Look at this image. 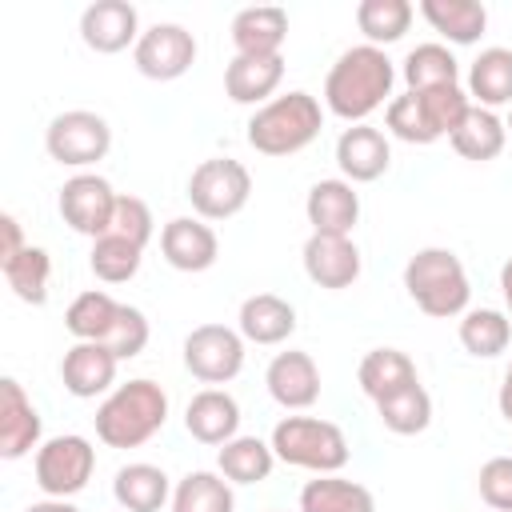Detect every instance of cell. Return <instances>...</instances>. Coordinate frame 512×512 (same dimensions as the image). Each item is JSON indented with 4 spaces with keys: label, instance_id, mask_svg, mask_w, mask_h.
<instances>
[{
    "label": "cell",
    "instance_id": "11",
    "mask_svg": "<svg viewBox=\"0 0 512 512\" xmlns=\"http://www.w3.org/2000/svg\"><path fill=\"white\" fill-rule=\"evenodd\" d=\"M132 60H136V72L148 76V80H180L192 64H196V36L184 28V24H152L140 32L136 48H132Z\"/></svg>",
    "mask_w": 512,
    "mask_h": 512
},
{
    "label": "cell",
    "instance_id": "10",
    "mask_svg": "<svg viewBox=\"0 0 512 512\" xmlns=\"http://www.w3.org/2000/svg\"><path fill=\"white\" fill-rule=\"evenodd\" d=\"M116 200L120 192L96 176V172H76L60 184V196H56V208L64 216V224L80 236H92L100 240L104 232H112V216H116Z\"/></svg>",
    "mask_w": 512,
    "mask_h": 512
},
{
    "label": "cell",
    "instance_id": "33",
    "mask_svg": "<svg viewBox=\"0 0 512 512\" xmlns=\"http://www.w3.org/2000/svg\"><path fill=\"white\" fill-rule=\"evenodd\" d=\"M412 16L416 8L408 0H360L356 4V28L364 32L372 48H388L404 40V32L412 28Z\"/></svg>",
    "mask_w": 512,
    "mask_h": 512
},
{
    "label": "cell",
    "instance_id": "28",
    "mask_svg": "<svg viewBox=\"0 0 512 512\" xmlns=\"http://www.w3.org/2000/svg\"><path fill=\"white\" fill-rule=\"evenodd\" d=\"M300 512H376V496L360 480L332 472L300 488Z\"/></svg>",
    "mask_w": 512,
    "mask_h": 512
},
{
    "label": "cell",
    "instance_id": "8",
    "mask_svg": "<svg viewBox=\"0 0 512 512\" xmlns=\"http://www.w3.org/2000/svg\"><path fill=\"white\" fill-rule=\"evenodd\" d=\"M44 148L56 164L64 168H92L108 156L112 148V128L100 112L88 108H68L60 116L48 120L44 128Z\"/></svg>",
    "mask_w": 512,
    "mask_h": 512
},
{
    "label": "cell",
    "instance_id": "47",
    "mask_svg": "<svg viewBox=\"0 0 512 512\" xmlns=\"http://www.w3.org/2000/svg\"><path fill=\"white\" fill-rule=\"evenodd\" d=\"M504 128H508V136H512V112H508V120H504Z\"/></svg>",
    "mask_w": 512,
    "mask_h": 512
},
{
    "label": "cell",
    "instance_id": "40",
    "mask_svg": "<svg viewBox=\"0 0 512 512\" xmlns=\"http://www.w3.org/2000/svg\"><path fill=\"white\" fill-rule=\"evenodd\" d=\"M148 336H152L148 316H144L140 308H132V304H120V316H116L112 332L104 336V348H108L116 360H136V356L148 348Z\"/></svg>",
    "mask_w": 512,
    "mask_h": 512
},
{
    "label": "cell",
    "instance_id": "34",
    "mask_svg": "<svg viewBox=\"0 0 512 512\" xmlns=\"http://www.w3.org/2000/svg\"><path fill=\"white\" fill-rule=\"evenodd\" d=\"M172 512H236L232 484L220 472H188L172 488Z\"/></svg>",
    "mask_w": 512,
    "mask_h": 512
},
{
    "label": "cell",
    "instance_id": "31",
    "mask_svg": "<svg viewBox=\"0 0 512 512\" xmlns=\"http://www.w3.org/2000/svg\"><path fill=\"white\" fill-rule=\"evenodd\" d=\"M400 76H404L408 92L448 88V84H460V60L444 44H416L400 64Z\"/></svg>",
    "mask_w": 512,
    "mask_h": 512
},
{
    "label": "cell",
    "instance_id": "45",
    "mask_svg": "<svg viewBox=\"0 0 512 512\" xmlns=\"http://www.w3.org/2000/svg\"><path fill=\"white\" fill-rule=\"evenodd\" d=\"M24 512H80L72 500H56V496H44V500H36V504H28Z\"/></svg>",
    "mask_w": 512,
    "mask_h": 512
},
{
    "label": "cell",
    "instance_id": "23",
    "mask_svg": "<svg viewBox=\"0 0 512 512\" xmlns=\"http://www.w3.org/2000/svg\"><path fill=\"white\" fill-rule=\"evenodd\" d=\"M288 40V12L260 4V8H240L232 16V48L236 56H280Z\"/></svg>",
    "mask_w": 512,
    "mask_h": 512
},
{
    "label": "cell",
    "instance_id": "2",
    "mask_svg": "<svg viewBox=\"0 0 512 512\" xmlns=\"http://www.w3.org/2000/svg\"><path fill=\"white\" fill-rule=\"evenodd\" d=\"M92 420H96V440L100 444H108V448H140L168 424V392L156 380L136 376L128 384H116L100 400Z\"/></svg>",
    "mask_w": 512,
    "mask_h": 512
},
{
    "label": "cell",
    "instance_id": "30",
    "mask_svg": "<svg viewBox=\"0 0 512 512\" xmlns=\"http://www.w3.org/2000/svg\"><path fill=\"white\" fill-rule=\"evenodd\" d=\"M216 468H220V476H224L228 484H260V480L272 476L276 452H272V444L260 440V436H236V440L220 444Z\"/></svg>",
    "mask_w": 512,
    "mask_h": 512
},
{
    "label": "cell",
    "instance_id": "7",
    "mask_svg": "<svg viewBox=\"0 0 512 512\" xmlns=\"http://www.w3.org/2000/svg\"><path fill=\"white\" fill-rule=\"evenodd\" d=\"M36 488L44 496H56V500H72L76 492L88 488L92 472H96V448L88 436L80 432H64V436H52L36 448Z\"/></svg>",
    "mask_w": 512,
    "mask_h": 512
},
{
    "label": "cell",
    "instance_id": "15",
    "mask_svg": "<svg viewBox=\"0 0 512 512\" xmlns=\"http://www.w3.org/2000/svg\"><path fill=\"white\" fill-rule=\"evenodd\" d=\"M388 164H392V144L380 128L352 124L336 136V168L348 184H372L388 172Z\"/></svg>",
    "mask_w": 512,
    "mask_h": 512
},
{
    "label": "cell",
    "instance_id": "27",
    "mask_svg": "<svg viewBox=\"0 0 512 512\" xmlns=\"http://www.w3.org/2000/svg\"><path fill=\"white\" fill-rule=\"evenodd\" d=\"M468 100L492 112L512 104V48H484L468 64Z\"/></svg>",
    "mask_w": 512,
    "mask_h": 512
},
{
    "label": "cell",
    "instance_id": "41",
    "mask_svg": "<svg viewBox=\"0 0 512 512\" xmlns=\"http://www.w3.org/2000/svg\"><path fill=\"white\" fill-rule=\"evenodd\" d=\"M112 232L132 240L136 248H148L152 232H156V220H152V208L140 200V196H124L116 200V216H112Z\"/></svg>",
    "mask_w": 512,
    "mask_h": 512
},
{
    "label": "cell",
    "instance_id": "18",
    "mask_svg": "<svg viewBox=\"0 0 512 512\" xmlns=\"http://www.w3.org/2000/svg\"><path fill=\"white\" fill-rule=\"evenodd\" d=\"M304 216H308L312 232H320V236H352V228L360 220V192H356V184H348L344 176L316 180L308 188Z\"/></svg>",
    "mask_w": 512,
    "mask_h": 512
},
{
    "label": "cell",
    "instance_id": "36",
    "mask_svg": "<svg viewBox=\"0 0 512 512\" xmlns=\"http://www.w3.org/2000/svg\"><path fill=\"white\" fill-rule=\"evenodd\" d=\"M0 272H4V280H8V288L16 292V300H24V304H44L48 300V280H52V260H48V252L44 248H36V244H28L20 256H12V260H4L0 264Z\"/></svg>",
    "mask_w": 512,
    "mask_h": 512
},
{
    "label": "cell",
    "instance_id": "21",
    "mask_svg": "<svg viewBox=\"0 0 512 512\" xmlns=\"http://www.w3.org/2000/svg\"><path fill=\"white\" fill-rule=\"evenodd\" d=\"M280 80H284V56H232L224 68V92L232 104L264 108L268 100H276Z\"/></svg>",
    "mask_w": 512,
    "mask_h": 512
},
{
    "label": "cell",
    "instance_id": "26",
    "mask_svg": "<svg viewBox=\"0 0 512 512\" xmlns=\"http://www.w3.org/2000/svg\"><path fill=\"white\" fill-rule=\"evenodd\" d=\"M420 16L448 44H476L488 28V8L480 0H420Z\"/></svg>",
    "mask_w": 512,
    "mask_h": 512
},
{
    "label": "cell",
    "instance_id": "9",
    "mask_svg": "<svg viewBox=\"0 0 512 512\" xmlns=\"http://www.w3.org/2000/svg\"><path fill=\"white\" fill-rule=\"evenodd\" d=\"M244 336L228 324H196L184 336V368L200 384H228L244 372Z\"/></svg>",
    "mask_w": 512,
    "mask_h": 512
},
{
    "label": "cell",
    "instance_id": "12",
    "mask_svg": "<svg viewBox=\"0 0 512 512\" xmlns=\"http://www.w3.org/2000/svg\"><path fill=\"white\" fill-rule=\"evenodd\" d=\"M300 260H304V272L316 288H328V292H344L360 280V248L352 236H320L312 232L300 248Z\"/></svg>",
    "mask_w": 512,
    "mask_h": 512
},
{
    "label": "cell",
    "instance_id": "43",
    "mask_svg": "<svg viewBox=\"0 0 512 512\" xmlns=\"http://www.w3.org/2000/svg\"><path fill=\"white\" fill-rule=\"evenodd\" d=\"M0 236H4V244H0V264L12 260V256H20V252L28 248V244H24V232H20V220H16L12 212L0 216Z\"/></svg>",
    "mask_w": 512,
    "mask_h": 512
},
{
    "label": "cell",
    "instance_id": "32",
    "mask_svg": "<svg viewBox=\"0 0 512 512\" xmlns=\"http://www.w3.org/2000/svg\"><path fill=\"white\" fill-rule=\"evenodd\" d=\"M512 344V320L500 308H468L460 316V348L476 360H492L508 352Z\"/></svg>",
    "mask_w": 512,
    "mask_h": 512
},
{
    "label": "cell",
    "instance_id": "22",
    "mask_svg": "<svg viewBox=\"0 0 512 512\" xmlns=\"http://www.w3.org/2000/svg\"><path fill=\"white\" fill-rule=\"evenodd\" d=\"M236 332L248 340V344H284L292 332H296V308L276 296V292H256L240 304V316H236Z\"/></svg>",
    "mask_w": 512,
    "mask_h": 512
},
{
    "label": "cell",
    "instance_id": "13",
    "mask_svg": "<svg viewBox=\"0 0 512 512\" xmlns=\"http://www.w3.org/2000/svg\"><path fill=\"white\" fill-rule=\"evenodd\" d=\"M80 40L100 52V56H116L128 44L136 48L140 40V12L128 0H96L80 12Z\"/></svg>",
    "mask_w": 512,
    "mask_h": 512
},
{
    "label": "cell",
    "instance_id": "42",
    "mask_svg": "<svg viewBox=\"0 0 512 512\" xmlns=\"http://www.w3.org/2000/svg\"><path fill=\"white\" fill-rule=\"evenodd\" d=\"M476 488H480V500L492 512H512V456L484 460L480 476H476Z\"/></svg>",
    "mask_w": 512,
    "mask_h": 512
},
{
    "label": "cell",
    "instance_id": "16",
    "mask_svg": "<svg viewBox=\"0 0 512 512\" xmlns=\"http://www.w3.org/2000/svg\"><path fill=\"white\" fill-rule=\"evenodd\" d=\"M160 252L176 272H208L220 256V236L200 216H172L160 228Z\"/></svg>",
    "mask_w": 512,
    "mask_h": 512
},
{
    "label": "cell",
    "instance_id": "35",
    "mask_svg": "<svg viewBox=\"0 0 512 512\" xmlns=\"http://www.w3.org/2000/svg\"><path fill=\"white\" fill-rule=\"evenodd\" d=\"M116 316H120V300H112V296L100 292V288H88V292H80V296L68 304L64 328H68L76 340H96V344H104V336L112 332Z\"/></svg>",
    "mask_w": 512,
    "mask_h": 512
},
{
    "label": "cell",
    "instance_id": "44",
    "mask_svg": "<svg viewBox=\"0 0 512 512\" xmlns=\"http://www.w3.org/2000/svg\"><path fill=\"white\" fill-rule=\"evenodd\" d=\"M496 404H500V416L512 424V364L504 368V380H500V392H496Z\"/></svg>",
    "mask_w": 512,
    "mask_h": 512
},
{
    "label": "cell",
    "instance_id": "25",
    "mask_svg": "<svg viewBox=\"0 0 512 512\" xmlns=\"http://www.w3.org/2000/svg\"><path fill=\"white\" fill-rule=\"evenodd\" d=\"M172 488L176 484L168 480V472L144 460L124 464L112 480V496L124 512H160L164 504H172Z\"/></svg>",
    "mask_w": 512,
    "mask_h": 512
},
{
    "label": "cell",
    "instance_id": "17",
    "mask_svg": "<svg viewBox=\"0 0 512 512\" xmlns=\"http://www.w3.org/2000/svg\"><path fill=\"white\" fill-rule=\"evenodd\" d=\"M116 372H120V360L96 340H76L60 360V380L76 400L108 396L116 384Z\"/></svg>",
    "mask_w": 512,
    "mask_h": 512
},
{
    "label": "cell",
    "instance_id": "29",
    "mask_svg": "<svg viewBox=\"0 0 512 512\" xmlns=\"http://www.w3.org/2000/svg\"><path fill=\"white\" fill-rule=\"evenodd\" d=\"M448 140H452L456 156L484 164V160H496V156L504 152V144H508V128H504V120H500L492 108L472 104L468 116L460 120V128H456Z\"/></svg>",
    "mask_w": 512,
    "mask_h": 512
},
{
    "label": "cell",
    "instance_id": "19",
    "mask_svg": "<svg viewBox=\"0 0 512 512\" xmlns=\"http://www.w3.org/2000/svg\"><path fill=\"white\" fill-rule=\"evenodd\" d=\"M44 424H40V412L36 404L28 400V392L20 388V380L4 376L0 380V456L4 460H20L28 456L32 448H40Z\"/></svg>",
    "mask_w": 512,
    "mask_h": 512
},
{
    "label": "cell",
    "instance_id": "37",
    "mask_svg": "<svg viewBox=\"0 0 512 512\" xmlns=\"http://www.w3.org/2000/svg\"><path fill=\"white\" fill-rule=\"evenodd\" d=\"M140 260H144V248H136L116 232H104L100 240H92V252H88V268L104 284H128L140 272Z\"/></svg>",
    "mask_w": 512,
    "mask_h": 512
},
{
    "label": "cell",
    "instance_id": "14",
    "mask_svg": "<svg viewBox=\"0 0 512 512\" xmlns=\"http://www.w3.org/2000/svg\"><path fill=\"white\" fill-rule=\"evenodd\" d=\"M264 384H268V396L288 408V412H308L316 400H320V368L308 352L300 348H288V352H276L268 360V372H264Z\"/></svg>",
    "mask_w": 512,
    "mask_h": 512
},
{
    "label": "cell",
    "instance_id": "46",
    "mask_svg": "<svg viewBox=\"0 0 512 512\" xmlns=\"http://www.w3.org/2000/svg\"><path fill=\"white\" fill-rule=\"evenodd\" d=\"M500 292H504V304H508V316H512V256L500 264Z\"/></svg>",
    "mask_w": 512,
    "mask_h": 512
},
{
    "label": "cell",
    "instance_id": "20",
    "mask_svg": "<svg viewBox=\"0 0 512 512\" xmlns=\"http://www.w3.org/2000/svg\"><path fill=\"white\" fill-rule=\"evenodd\" d=\"M184 428H188L192 440L212 444V448L236 440L240 436V404H236V396L224 392V388L196 392L188 400V408H184Z\"/></svg>",
    "mask_w": 512,
    "mask_h": 512
},
{
    "label": "cell",
    "instance_id": "4",
    "mask_svg": "<svg viewBox=\"0 0 512 512\" xmlns=\"http://www.w3.org/2000/svg\"><path fill=\"white\" fill-rule=\"evenodd\" d=\"M404 292L424 316H436V320L464 316L468 300H472V284H468L464 260L452 248H436V244L420 248L416 256H408Z\"/></svg>",
    "mask_w": 512,
    "mask_h": 512
},
{
    "label": "cell",
    "instance_id": "24",
    "mask_svg": "<svg viewBox=\"0 0 512 512\" xmlns=\"http://www.w3.org/2000/svg\"><path fill=\"white\" fill-rule=\"evenodd\" d=\"M356 380H360V392L372 404H380V400H388V396L420 384L412 356L400 352V348H372V352H364V360L356 368Z\"/></svg>",
    "mask_w": 512,
    "mask_h": 512
},
{
    "label": "cell",
    "instance_id": "39",
    "mask_svg": "<svg viewBox=\"0 0 512 512\" xmlns=\"http://www.w3.org/2000/svg\"><path fill=\"white\" fill-rule=\"evenodd\" d=\"M384 128H388L396 140H404V144H436V140H440L436 128L428 124L420 100H416L412 92L392 96V104L384 108Z\"/></svg>",
    "mask_w": 512,
    "mask_h": 512
},
{
    "label": "cell",
    "instance_id": "38",
    "mask_svg": "<svg viewBox=\"0 0 512 512\" xmlns=\"http://www.w3.org/2000/svg\"><path fill=\"white\" fill-rule=\"evenodd\" d=\"M376 416H380V424H384L388 432H396V436H416V432H424V428L432 424V396H428L424 384H412V388H404V392L380 400V404H376Z\"/></svg>",
    "mask_w": 512,
    "mask_h": 512
},
{
    "label": "cell",
    "instance_id": "5",
    "mask_svg": "<svg viewBox=\"0 0 512 512\" xmlns=\"http://www.w3.org/2000/svg\"><path fill=\"white\" fill-rule=\"evenodd\" d=\"M268 444H272L280 464H292V468H304L316 476L340 472L352 456L344 428L332 420H320V416H284L272 428Z\"/></svg>",
    "mask_w": 512,
    "mask_h": 512
},
{
    "label": "cell",
    "instance_id": "1",
    "mask_svg": "<svg viewBox=\"0 0 512 512\" xmlns=\"http://www.w3.org/2000/svg\"><path fill=\"white\" fill-rule=\"evenodd\" d=\"M392 84H396V64L388 60L384 48L372 44L344 48L324 76V108L348 124H368L376 108L392 104Z\"/></svg>",
    "mask_w": 512,
    "mask_h": 512
},
{
    "label": "cell",
    "instance_id": "3",
    "mask_svg": "<svg viewBox=\"0 0 512 512\" xmlns=\"http://www.w3.org/2000/svg\"><path fill=\"white\" fill-rule=\"evenodd\" d=\"M324 128V108L312 92L296 88V92H284L276 100H268L264 108L252 112L248 120V144L260 152V156H296L304 152Z\"/></svg>",
    "mask_w": 512,
    "mask_h": 512
},
{
    "label": "cell",
    "instance_id": "6",
    "mask_svg": "<svg viewBox=\"0 0 512 512\" xmlns=\"http://www.w3.org/2000/svg\"><path fill=\"white\" fill-rule=\"evenodd\" d=\"M252 200V172L232 156L200 160L188 176V204L200 220H232Z\"/></svg>",
    "mask_w": 512,
    "mask_h": 512
}]
</instances>
